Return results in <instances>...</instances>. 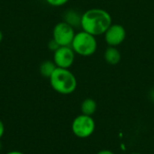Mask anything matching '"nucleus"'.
<instances>
[{
	"instance_id": "f257e3e1",
	"label": "nucleus",
	"mask_w": 154,
	"mask_h": 154,
	"mask_svg": "<svg viewBox=\"0 0 154 154\" xmlns=\"http://www.w3.org/2000/svg\"><path fill=\"white\" fill-rule=\"evenodd\" d=\"M112 22V16L106 10L99 7L90 8L82 14L80 27L82 31L97 37L104 35Z\"/></svg>"
},
{
	"instance_id": "f03ea898",
	"label": "nucleus",
	"mask_w": 154,
	"mask_h": 154,
	"mask_svg": "<svg viewBox=\"0 0 154 154\" xmlns=\"http://www.w3.org/2000/svg\"><path fill=\"white\" fill-rule=\"evenodd\" d=\"M49 79L53 90L61 95H69L77 88V79L69 69L56 68Z\"/></svg>"
},
{
	"instance_id": "7ed1b4c3",
	"label": "nucleus",
	"mask_w": 154,
	"mask_h": 154,
	"mask_svg": "<svg viewBox=\"0 0 154 154\" xmlns=\"http://www.w3.org/2000/svg\"><path fill=\"white\" fill-rule=\"evenodd\" d=\"M70 47L76 54L82 57H89L97 51V41L96 36L85 31H80L76 32Z\"/></svg>"
},
{
	"instance_id": "20e7f679",
	"label": "nucleus",
	"mask_w": 154,
	"mask_h": 154,
	"mask_svg": "<svg viewBox=\"0 0 154 154\" xmlns=\"http://www.w3.org/2000/svg\"><path fill=\"white\" fill-rule=\"evenodd\" d=\"M75 28L65 22H60L55 24L52 30V39L60 46H70L76 34Z\"/></svg>"
},
{
	"instance_id": "39448f33",
	"label": "nucleus",
	"mask_w": 154,
	"mask_h": 154,
	"mask_svg": "<svg viewBox=\"0 0 154 154\" xmlns=\"http://www.w3.org/2000/svg\"><path fill=\"white\" fill-rule=\"evenodd\" d=\"M73 134L79 138L90 136L95 130V122L90 116L80 115L77 116L71 125Z\"/></svg>"
},
{
	"instance_id": "423d86ee",
	"label": "nucleus",
	"mask_w": 154,
	"mask_h": 154,
	"mask_svg": "<svg viewBox=\"0 0 154 154\" xmlns=\"http://www.w3.org/2000/svg\"><path fill=\"white\" fill-rule=\"evenodd\" d=\"M76 53L70 46H60L53 52V62L57 68L69 69L75 61Z\"/></svg>"
},
{
	"instance_id": "0eeeda50",
	"label": "nucleus",
	"mask_w": 154,
	"mask_h": 154,
	"mask_svg": "<svg viewBox=\"0 0 154 154\" xmlns=\"http://www.w3.org/2000/svg\"><path fill=\"white\" fill-rule=\"evenodd\" d=\"M105 41L108 46L117 47L121 45L126 38L125 28L119 23H112L104 33Z\"/></svg>"
},
{
	"instance_id": "6e6552de",
	"label": "nucleus",
	"mask_w": 154,
	"mask_h": 154,
	"mask_svg": "<svg viewBox=\"0 0 154 154\" xmlns=\"http://www.w3.org/2000/svg\"><path fill=\"white\" fill-rule=\"evenodd\" d=\"M121 58H122L121 52L116 47L108 46L106 50L105 51L104 60L109 65H112V66L117 65L121 61Z\"/></svg>"
},
{
	"instance_id": "1a4fd4ad",
	"label": "nucleus",
	"mask_w": 154,
	"mask_h": 154,
	"mask_svg": "<svg viewBox=\"0 0 154 154\" xmlns=\"http://www.w3.org/2000/svg\"><path fill=\"white\" fill-rule=\"evenodd\" d=\"M81 15H82V14H80L77 10L69 9V10L65 11L63 14V22L67 23L73 28L80 27Z\"/></svg>"
},
{
	"instance_id": "9d476101",
	"label": "nucleus",
	"mask_w": 154,
	"mask_h": 154,
	"mask_svg": "<svg viewBox=\"0 0 154 154\" xmlns=\"http://www.w3.org/2000/svg\"><path fill=\"white\" fill-rule=\"evenodd\" d=\"M56 65L53 62V60H44L43 62L41 63L39 67V71L40 74L47 79H50V77L52 75L54 70L56 69Z\"/></svg>"
},
{
	"instance_id": "9b49d317",
	"label": "nucleus",
	"mask_w": 154,
	"mask_h": 154,
	"mask_svg": "<svg viewBox=\"0 0 154 154\" xmlns=\"http://www.w3.org/2000/svg\"><path fill=\"white\" fill-rule=\"evenodd\" d=\"M97 110V103L92 98L85 99L81 104V112L86 116H92Z\"/></svg>"
},
{
	"instance_id": "f8f14e48",
	"label": "nucleus",
	"mask_w": 154,
	"mask_h": 154,
	"mask_svg": "<svg viewBox=\"0 0 154 154\" xmlns=\"http://www.w3.org/2000/svg\"><path fill=\"white\" fill-rule=\"evenodd\" d=\"M48 5L54 6V7H59L66 5L69 0H45Z\"/></svg>"
},
{
	"instance_id": "ddd939ff",
	"label": "nucleus",
	"mask_w": 154,
	"mask_h": 154,
	"mask_svg": "<svg viewBox=\"0 0 154 154\" xmlns=\"http://www.w3.org/2000/svg\"><path fill=\"white\" fill-rule=\"evenodd\" d=\"M59 47H60V45H59L53 39H51V40L48 42V48H49V50L51 51L52 52H54Z\"/></svg>"
},
{
	"instance_id": "4468645a",
	"label": "nucleus",
	"mask_w": 154,
	"mask_h": 154,
	"mask_svg": "<svg viewBox=\"0 0 154 154\" xmlns=\"http://www.w3.org/2000/svg\"><path fill=\"white\" fill-rule=\"evenodd\" d=\"M4 133H5V126H4L3 122L0 120V140L3 137V135H4Z\"/></svg>"
},
{
	"instance_id": "2eb2a0df",
	"label": "nucleus",
	"mask_w": 154,
	"mask_h": 154,
	"mask_svg": "<svg viewBox=\"0 0 154 154\" xmlns=\"http://www.w3.org/2000/svg\"><path fill=\"white\" fill-rule=\"evenodd\" d=\"M97 154H115L114 152H110V151H107V150H104V151H101L99 152Z\"/></svg>"
},
{
	"instance_id": "dca6fc26",
	"label": "nucleus",
	"mask_w": 154,
	"mask_h": 154,
	"mask_svg": "<svg viewBox=\"0 0 154 154\" xmlns=\"http://www.w3.org/2000/svg\"><path fill=\"white\" fill-rule=\"evenodd\" d=\"M5 154H24L23 153V152H18V151H12V152H7V153Z\"/></svg>"
},
{
	"instance_id": "f3484780",
	"label": "nucleus",
	"mask_w": 154,
	"mask_h": 154,
	"mask_svg": "<svg viewBox=\"0 0 154 154\" xmlns=\"http://www.w3.org/2000/svg\"><path fill=\"white\" fill-rule=\"evenodd\" d=\"M2 40H3V33H2V32L0 31V42H2Z\"/></svg>"
}]
</instances>
